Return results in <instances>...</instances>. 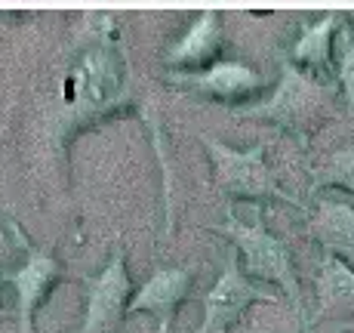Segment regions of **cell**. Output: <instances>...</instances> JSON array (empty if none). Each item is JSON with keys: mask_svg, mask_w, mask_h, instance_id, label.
Wrapping results in <instances>:
<instances>
[{"mask_svg": "<svg viewBox=\"0 0 354 333\" xmlns=\"http://www.w3.org/2000/svg\"><path fill=\"white\" fill-rule=\"evenodd\" d=\"M317 312L315 318L330 315L339 309H354V269L336 256H324L321 271H317Z\"/></svg>", "mask_w": 354, "mask_h": 333, "instance_id": "obj_12", "label": "cell"}, {"mask_svg": "<svg viewBox=\"0 0 354 333\" xmlns=\"http://www.w3.org/2000/svg\"><path fill=\"white\" fill-rule=\"evenodd\" d=\"M308 237L321 244L326 256L348 262L354 269V207L342 198H321L311 213Z\"/></svg>", "mask_w": 354, "mask_h": 333, "instance_id": "obj_10", "label": "cell"}, {"mask_svg": "<svg viewBox=\"0 0 354 333\" xmlns=\"http://www.w3.org/2000/svg\"><path fill=\"white\" fill-rule=\"evenodd\" d=\"M222 16L216 10H201L176 44L167 46L163 65L169 74H197L219 62L222 53Z\"/></svg>", "mask_w": 354, "mask_h": 333, "instance_id": "obj_8", "label": "cell"}, {"mask_svg": "<svg viewBox=\"0 0 354 333\" xmlns=\"http://www.w3.org/2000/svg\"><path fill=\"white\" fill-rule=\"evenodd\" d=\"M201 303H203V321L197 327V333H228L231 327L241 324L243 312L250 305H256V303L274 305L277 296L262 290L256 281H250L243 275L241 262L234 256H228L219 278H216V284L201 296Z\"/></svg>", "mask_w": 354, "mask_h": 333, "instance_id": "obj_6", "label": "cell"}, {"mask_svg": "<svg viewBox=\"0 0 354 333\" xmlns=\"http://www.w3.org/2000/svg\"><path fill=\"white\" fill-rule=\"evenodd\" d=\"M169 80L213 102H247L265 87V78L256 68L243 62H228V59H219L207 71L197 74H169Z\"/></svg>", "mask_w": 354, "mask_h": 333, "instance_id": "obj_9", "label": "cell"}, {"mask_svg": "<svg viewBox=\"0 0 354 333\" xmlns=\"http://www.w3.org/2000/svg\"><path fill=\"white\" fill-rule=\"evenodd\" d=\"M84 318L74 333H120L133 300V278L127 271V250L114 247L111 260L96 275H84Z\"/></svg>", "mask_w": 354, "mask_h": 333, "instance_id": "obj_4", "label": "cell"}, {"mask_svg": "<svg viewBox=\"0 0 354 333\" xmlns=\"http://www.w3.org/2000/svg\"><path fill=\"white\" fill-rule=\"evenodd\" d=\"M321 188H345V192H354V145L333 152L324 164H317L311 170V195H317Z\"/></svg>", "mask_w": 354, "mask_h": 333, "instance_id": "obj_13", "label": "cell"}, {"mask_svg": "<svg viewBox=\"0 0 354 333\" xmlns=\"http://www.w3.org/2000/svg\"><path fill=\"white\" fill-rule=\"evenodd\" d=\"M12 235L25 247V262L16 271H3V284L16 290V309H19V333H34V318L50 303V294L62 284V262L50 250L31 244V237L19 228L16 219H10Z\"/></svg>", "mask_w": 354, "mask_h": 333, "instance_id": "obj_5", "label": "cell"}, {"mask_svg": "<svg viewBox=\"0 0 354 333\" xmlns=\"http://www.w3.org/2000/svg\"><path fill=\"white\" fill-rule=\"evenodd\" d=\"M336 74H339V87H342V96L348 111L354 114V28L345 25L336 34Z\"/></svg>", "mask_w": 354, "mask_h": 333, "instance_id": "obj_14", "label": "cell"}, {"mask_svg": "<svg viewBox=\"0 0 354 333\" xmlns=\"http://www.w3.org/2000/svg\"><path fill=\"white\" fill-rule=\"evenodd\" d=\"M203 145L213 158V179L222 195L234 201H283L305 210L302 201L292 198L274 182V173L265 164V154H268L265 142L241 152V148H231L213 136H203Z\"/></svg>", "mask_w": 354, "mask_h": 333, "instance_id": "obj_2", "label": "cell"}, {"mask_svg": "<svg viewBox=\"0 0 354 333\" xmlns=\"http://www.w3.org/2000/svg\"><path fill=\"white\" fill-rule=\"evenodd\" d=\"M0 244H6V235H3V228H0Z\"/></svg>", "mask_w": 354, "mask_h": 333, "instance_id": "obj_15", "label": "cell"}, {"mask_svg": "<svg viewBox=\"0 0 354 333\" xmlns=\"http://www.w3.org/2000/svg\"><path fill=\"white\" fill-rule=\"evenodd\" d=\"M216 232L225 235L228 241L237 247V253H241V269L250 281L277 284V287L287 294V300L296 305V309H302V287H299L292 250L283 237L268 232V226L262 222V210L256 207L253 222H241L228 210L225 222H219Z\"/></svg>", "mask_w": 354, "mask_h": 333, "instance_id": "obj_1", "label": "cell"}, {"mask_svg": "<svg viewBox=\"0 0 354 333\" xmlns=\"http://www.w3.org/2000/svg\"><path fill=\"white\" fill-rule=\"evenodd\" d=\"M326 96L330 93L315 78L299 71L290 59H281V80H277L274 93L265 102L237 108L234 114L237 118H253V120H271L281 130H290L305 139L311 127L321 120L326 108Z\"/></svg>", "mask_w": 354, "mask_h": 333, "instance_id": "obj_3", "label": "cell"}, {"mask_svg": "<svg viewBox=\"0 0 354 333\" xmlns=\"http://www.w3.org/2000/svg\"><path fill=\"white\" fill-rule=\"evenodd\" d=\"M345 19H348L345 12H324L315 25H302L296 44L290 46V62L299 71H324V68H330L336 34L345 28Z\"/></svg>", "mask_w": 354, "mask_h": 333, "instance_id": "obj_11", "label": "cell"}, {"mask_svg": "<svg viewBox=\"0 0 354 333\" xmlns=\"http://www.w3.org/2000/svg\"><path fill=\"white\" fill-rule=\"evenodd\" d=\"M0 281H3V275H0Z\"/></svg>", "mask_w": 354, "mask_h": 333, "instance_id": "obj_16", "label": "cell"}, {"mask_svg": "<svg viewBox=\"0 0 354 333\" xmlns=\"http://www.w3.org/2000/svg\"><path fill=\"white\" fill-rule=\"evenodd\" d=\"M194 266H179V269H158L129 300L127 315H151L158 321V333H169L176 321V312L185 300H192L194 290Z\"/></svg>", "mask_w": 354, "mask_h": 333, "instance_id": "obj_7", "label": "cell"}]
</instances>
